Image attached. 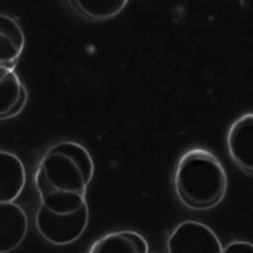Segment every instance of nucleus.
<instances>
[{"mask_svg": "<svg viewBox=\"0 0 253 253\" xmlns=\"http://www.w3.org/2000/svg\"><path fill=\"white\" fill-rule=\"evenodd\" d=\"M94 174L88 150L75 141H61L47 149L35 174L41 205L55 213H70L86 205V191Z\"/></svg>", "mask_w": 253, "mask_h": 253, "instance_id": "1", "label": "nucleus"}, {"mask_svg": "<svg viewBox=\"0 0 253 253\" xmlns=\"http://www.w3.org/2000/svg\"><path fill=\"white\" fill-rule=\"evenodd\" d=\"M174 185L179 200L187 208L209 210L223 199L227 176L221 162L211 151L195 147L179 158Z\"/></svg>", "mask_w": 253, "mask_h": 253, "instance_id": "2", "label": "nucleus"}, {"mask_svg": "<svg viewBox=\"0 0 253 253\" xmlns=\"http://www.w3.org/2000/svg\"><path fill=\"white\" fill-rule=\"evenodd\" d=\"M89 221L87 204L70 213H55L40 206L36 213V225L40 234L54 245H67L77 240Z\"/></svg>", "mask_w": 253, "mask_h": 253, "instance_id": "3", "label": "nucleus"}, {"mask_svg": "<svg viewBox=\"0 0 253 253\" xmlns=\"http://www.w3.org/2000/svg\"><path fill=\"white\" fill-rule=\"evenodd\" d=\"M168 253H222L216 234L206 224L186 220L175 227L167 240Z\"/></svg>", "mask_w": 253, "mask_h": 253, "instance_id": "4", "label": "nucleus"}, {"mask_svg": "<svg viewBox=\"0 0 253 253\" xmlns=\"http://www.w3.org/2000/svg\"><path fill=\"white\" fill-rule=\"evenodd\" d=\"M226 145L232 161L253 176V113L239 117L229 126Z\"/></svg>", "mask_w": 253, "mask_h": 253, "instance_id": "5", "label": "nucleus"}, {"mask_svg": "<svg viewBox=\"0 0 253 253\" xmlns=\"http://www.w3.org/2000/svg\"><path fill=\"white\" fill-rule=\"evenodd\" d=\"M28 217L19 205L0 204V253L15 250L25 239L28 232Z\"/></svg>", "mask_w": 253, "mask_h": 253, "instance_id": "6", "label": "nucleus"}, {"mask_svg": "<svg viewBox=\"0 0 253 253\" xmlns=\"http://www.w3.org/2000/svg\"><path fill=\"white\" fill-rule=\"evenodd\" d=\"M25 47V35L12 17L0 14V76L14 71Z\"/></svg>", "mask_w": 253, "mask_h": 253, "instance_id": "7", "label": "nucleus"}, {"mask_svg": "<svg viewBox=\"0 0 253 253\" xmlns=\"http://www.w3.org/2000/svg\"><path fill=\"white\" fill-rule=\"evenodd\" d=\"M26 184V169L14 153L0 150V204L13 203Z\"/></svg>", "mask_w": 253, "mask_h": 253, "instance_id": "8", "label": "nucleus"}, {"mask_svg": "<svg viewBox=\"0 0 253 253\" xmlns=\"http://www.w3.org/2000/svg\"><path fill=\"white\" fill-rule=\"evenodd\" d=\"M89 253H148V244L141 234L132 230H122L96 240Z\"/></svg>", "mask_w": 253, "mask_h": 253, "instance_id": "9", "label": "nucleus"}, {"mask_svg": "<svg viewBox=\"0 0 253 253\" xmlns=\"http://www.w3.org/2000/svg\"><path fill=\"white\" fill-rule=\"evenodd\" d=\"M26 100L27 90L15 71L0 76V120L17 115Z\"/></svg>", "mask_w": 253, "mask_h": 253, "instance_id": "10", "label": "nucleus"}, {"mask_svg": "<svg viewBox=\"0 0 253 253\" xmlns=\"http://www.w3.org/2000/svg\"><path fill=\"white\" fill-rule=\"evenodd\" d=\"M68 3L74 10L86 18L106 20L118 15L128 1H69Z\"/></svg>", "mask_w": 253, "mask_h": 253, "instance_id": "11", "label": "nucleus"}, {"mask_svg": "<svg viewBox=\"0 0 253 253\" xmlns=\"http://www.w3.org/2000/svg\"><path fill=\"white\" fill-rule=\"evenodd\" d=\"M222 253H253V244L247 241H232L222 250Z\"/></svg>", "mask_w": 253, "mask_h": 253, "instance_id": "12", "label": "nucleus"}]
</instances>
